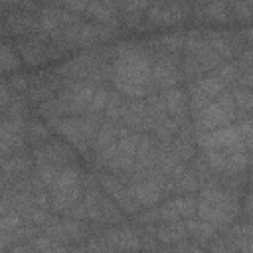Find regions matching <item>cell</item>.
<instances>
[{
    "label": "cell",
    "instance_id": "cell-1",
    "mask_svg": "<svg viewBox=\"0 0 253 253\" xmlns=\"http://www.w3.org/2000/svg\"><path fill=\"white\" fill-rule=\"evenodd\" d=\"M152 51L142 42H119L111 67L115 91L126 99H144L152 91Z\"/></svg>",
    "mask_w": 253,
    "mask_h": 253
},
{
    "label": "cell",
    "instance_id": "cell-2",
    "mask_svg": "<svg viewBox=\"0 0 253 253\" xmlns=\"http://www.w3.org/2000/svg\"><path fill=\"white\" fill-rule=\"evenodd\" d=\"M196 200V217L210 223L215 231H223L225 227L235 223L241 211L239 196L219 182L202 184Z\"/></svg>",
    "mask_w": 253,
    "mask_h": 253
},
{
    "label": "cell",
    "instance_id": "cell-3",
    "mask_svg": "<svg viewBox=\"0 0 253 253\" xmlns=\"http://www.w3.org/2000/svg\"><path fill=\"white\" fill-rule=\"evenodd\" d=\"M180 67L182 75L188 81H194L206 73L215 71L223 61L213 53L210 47L204 30L194 28L188 34H184V47H182V57H180Z\"/></svg>",
    "mask_w": 253,
    "mask_h": 253
},
{
    "label": "cell",
    "instance_id": "cell-4",
    "mask_svg": "<svg viewBox=\"0 0 253 253\" xmlns=\"http://www.w3.org/2000/svg\"><path fill=\"white\" fill-rule=\"evenodd\" d=\"M251 132H253V121L249 117L210 132H196L194 140L196 146L202 150H219V148H235V146L251 148Z\"/></svg>",
    "mask_w": 253,
    "mask_h": 253
},
{
    "label": "cell",
    "instance_id": "cell-5",
    "mask_svg": "<svg viewBox=\"0 0 253 253\" xmlns=\"http://www.w3.org/2000/svg\"><path fill=\"white\" fill-rule=\"evenodd\" d=\"M16 47H18L20 57L30 67H38L51 59H59L67 51L61 43H57L55 40H51L47 34H42V32H34V34L18 38Z\"/></svg>",
    "mask_w": 253,
    "mask_h": 253
},
{
    "label": "cell",
    "instance_id": "cell-6",
    "mask_svg": "<svg viewBox=\"0 0 253 253\" xmlns=\"http://www.w3.org/2000/svg\"><path fill=\"white\" fill-rule=\"evenodd\" d=\"M192 126L194 132H210L221 126H227L231 123L237 121V111L233 105V99L229 95V91H225L223 95H219L217 99L210 101L198 115L192 117Z\"/></svg>",
    "mask_w": 253,
    "mask_h": 253
},
{
    "label": "cell",
    "instance_id": "cell-7",
    "mask_svg": "<svg viewBox=\"0 0 253 253\" xmlns=\"http://www.w3.org/2000/svg\"><path fill=\"white\" fill-rule=\"evenodd\" d=\"M180 55L172 53H152V91H166L172 87H180L184 79L180 67Z\"/></svg>",
    "mask_w": 253,
    "mask_h": 253
},
{
    "label": "cell",
    "instance_id": "cell-8",
    "mask_svg": "<svg viewBox=\"0 0 253 253\" xmlns=\"http://www.w3.org/2000/svg\"><path fill=\"white\" fill-rule=\"evenodd\" d=\"M190 14H192V4L188 2H158L148 6L144 18L150 28H168L184 22Z\"/></svg>",
    "mask_w": 253,
    "mask_h": 253
},
{
    "label": "cell",
    "instance_id": "cell-9",
    "mask_svg": "<svg viewBox=\"0 0 253 253\" xmlns=\"http://www.w3.org/2000/svg\"><path fill=\"white\" fill-rule=\"evenodd\" d=\"M99 184H101V188L105 190V194L119 206V210H121L123 213L136 215V213L142 210V208L134 202V198L130 196L128 186H126L119 176L103 172V174H99Z\"/></svg>",
    "mask_w": 253,
    "mask_h": 253
},
{
    "label": "cell",
    "instance_id": "cell-10",
    "mask_svg": "<svg viewBox=\"0 0 253 253\" xmlns=\"http://www.w3.org/2000/svg\"><path fill=\"white\" fill-rule=\"evenodd\" d=\"M26 119H2L0 121V152L12 156L26 150Z\"/></svg>",
    "mask_w": 253,
    "mask_h": 253
},
{
    "label": "cell",
    "instance_id": "cell-11",
    "mask_svg": "<svg viewBox=\"0 0 253 253\" xmlns=\"http://www.w3.org/2000/svg\"><path fill=\"white\" fill-rule=\"evenodd\" d=\"M32 158H34V166L36 164H49V166H71L75 164V152L71 150V146L59 142V140H47L42 146H36L32 150Z\"/></svg>",
    "mask_w": 253,
    "mask_h": 253
},
{
    "label": "cell",
    "instance_id": "cell-12",
    "mask_svg": "<svg viewBox=\"0 0 253 253\" xmlns=\"http://www.w3.org/2000/svg\"><path fill=\"white\" fill-rule=\"evenodd\" d=\"M103 241L109 253H134L140 251V235L134 227H109L103 231Z\"/></svg>",
    "mask_w": 253,
    "mask_h": 253
},
{
    "label": "cell",
    "instance_id": "cell-13",
    "mask_svg": "<svg viewBox=\"0 0 253 253\" xmlns=\"http://www.w3.org/2000/svg\"><path fill=\"white\" fill-rule=\"evenodd\" d=\"M61 81L55 77L53 71H40L36 75L30 77V87H28V99L32 103H43L47 99H51L53 95L59 93L61 89Z\"/></svg>",
    "mask_w": 253,
    "mask_h": 253
},
{
    "label": "cell",
    "instance_id": "cell-14",
    "mask_svg": "<svg viewBox=\"0 0 253 253\" xmlns=\"http://www.w3.org/2000/svg\"><path fill=\"white\" fill-rule=\"evenodd\" d=\"M196 204L198 200L192 194L174 196L172 200H166L162 206H158L160 221H178V219L196 217Z\"/></svg>",
    "mask_w": 253,
    "mask_h": 253
},
{
    "label": "cell",
    "instance_id": "cell-15",
    "mask_svg": "<svg viewBox=\"0 0 253 253\" xmlns=\"http://www.w3.org/2000/svg\"><path fill=\"white\" fill-rule=\"evenodd\" d=\"M162 95V101H164V107H166V115L172 117L178 126L190 123L188 121V95L182 87H172V89H166V91H160Z\"/></svg>",
    "mask_w": 253,
    "mask_h": 253
},
{
    "label": "cell",
    "instance_id": "cell-16",
    "mask_svg": "<svg viewBox=\"0 0 253 253\" xmlns=\"http://www.w3.org/2000/svg\"><path fill=\"white\" fill-rule=\"evenodd\" d=\"M188 89H190V95H198V97H204L208 101H213L227 91V85L223 81H219L213 73H206V75L190 81Z\"/></svg>",
    "mask_w": 253,
    "mask_h": 253
},
{
    "label": "cell",
    "instance_id": "cell-17",
    "mask_svg": "<svg viewBox=\"0 0 253 253\" xmlns=\"http://www.w3.org/2000/svg\"><path fill=\"white\" fill-rule=\"evenodd\" d=\"M192 14L196 16V20H211V22H219V24H227L231 22V10L227 2H211V4H194L192 6Z\"/></svg>",
    "mask_w": 253,
    "mask_h": 253
},
{
    "label": "cell",
    "instance_id": "cell-18",
    "mask_svg": "<svg viewBox=\"0 0 253 253\" xmlns=\"http://www.w3.org/2000/svg\"><path fill=\"white\" fill-rule=\"evenodd\" d=\"M154 235H156V241L162 243V245H166V247H172V245L188 239V231H186L184 219L158 223L156 229H154Z\"/></svg>",
    "mask_w": 253,
    "mask_h": 253
},
{
    "label": "cell",
    "instance_id": "cell-19",
    "mask_svg": "<svg viewBox=\"0 0 253 253\" xmlns=\"http://www.w3.org/2000/svg\"><path fill=\"white\" fill-rule=\"evenodd\" d=\"M152 53H172L180 55L184 47V34L182 32H172V34H162L156 38H150L146 42Z\"/></svg>",
    "mask_w": 253,
    "mask_h": 253
},
{
    "label": "cell",
    "instance_id": "cell-20",
    "mask_svg": "<svg viewBox=\"0 0 253 253\" xmlns=\"http://www.w3.org/2000/svg\"><path fill=\"white\" fill-rule=\"evenodd\" d=\"M148 6H150L148 2H119L117 4L119 22H123L128 28H140Z\"/></svg>",
    "mask_w": 253,
    "mask_h": 253
},
{
    "label": "cell",
    "instance_id": "cell-21",
    "mask_svg": "<svg viewBox=\"0 0 253 253\" xmlns=\"http://www.w3.org/2000/svg\"><path fill=\"white\" fill-rule=\"evenodd\" d=\"M184 223H186V231H188V239L190 241H194L196 245H208L215 235H217V231L210 225V223H206V221H202V219H198V217H190V219H184Z\"/></svg>",
    "mask_w": 253,
    "mask_h": 253
},
{
    "label": "cell",
    "instance_id": "cell-22",
    "mask_svg": "<svg viewBox=\"0 0 253 253\" xmlns=\"http://www.w3.org/2000/svg\"><path fill=\"white\" fill-rule=\"evenodd\" d=\"M34 166V158L32 154H26V152H18V154H12V156H6L0 172L2 174H8V176H14V178H20V176H26L30 174Z\"/></svg>",
    "mask_w": 253,
    "mask_h": 253
},
{
    "label": "cell",
    "instance_id": "cell-23",
    "mask_svg": "<svg viewBox=\"0 0 253 253\" xmlns=\"http://www.w3.org/2000/svg\"><path fill=\"white\" fill-rule=\"evenodd\" d=\"M227 91H229V95L233 99V105H235V111H237V121L239 119H249L251 117V111H253V95H251V89L231 85Z\"/></svg>",
    "mask_w": 253,
    "mask_h": 253
},
{
    "label": "cell",
    "instance_id": "cell-24",
    "mask_svg": "<svg viewBox=\"0 0 253 253\" xmlns=\"http://www.w3.org/2000/svg\"><path fill=\"white\" fill-rule=\"evenodd\" d=\"M49 134H51V126L40 119H32L26 123V140L32 142V146H42L49 140Z\"/></svg>",
    "mask_w": 253,
    "mask_h": 253
},
{
    "label": "cell",
    "instance_id": "cell-25",
    "mask_svg": "<svg viewBox=\"0 0 253 253\" xmlns=\"http://www.w3.org/2000/svg\"><path fill=\"white\" fill-rule=\"evenodd\" d=\"M208 253H239L237 251V243H235V235L231 231V225L225 227L223 231H219V235H215L210 243H208Z\"/></svg>",
    "mask_w": 253,
    "mask_h": 253
},
{
    "label": "cell",
    "instance_id": "cell-26",
    "mask_svg": "<svg viewBox=\"0 0 253 253\" xmlns=\"http://www.w3.org/2000/svg\"><path fill=\"white\" fill-rule=\"evenodd\" d=\"M61 225H63V233H65L67 243H81L91 233V225L87 221H79V219H69L67 217V219H61Z\"/></svg>",
    "mask_w": 253,
    "mask_h": 253
},
{
    "label": "cell",
    "instance_id": "cell-27",
    "mask_svg": "<svg viewBox=\"0 0 253 253\" xmlns=\"http://www.w3.org/2000/svg\"><path fill=\"white\" fill-rule=\"evenodd\" d=\"M99 210H101V223H121L123 221V215L125 213L105 194H101V198H99Z\"/></svg>",
    "mask_w": 253,
    "mask_h": 253
},
{
    "label": "cell",
    "instance_id": "cell-28",
    "mask_svg": "<svg viewBox=\"0 0 253 253\" xmlns=\"http://www.w3.org/2000/svg\"><path fill=\"white\" fill-rule=\"evenodd\" d=\"M231 231L235 235L237 251L239 253H251V223L249 219H243L241 223H231Z\"/></svg>",
    "mask_w": 253,
    "mask_h": 253
},
{
    "label": "cell",
    "instance_id": "cell-29",
    "mask_svg": "<svg viewBox=\"0 0 253 253\" xmlns=\"http://www.w3.org/2000/svg\"><path fill=\"white\" fill-rule=\"evenodd\" d=\"M20 67V59L16 55V51L10 47V43L0 42V73L8 71V73H16Z\"/></svg>",
    "mask_w": 253,
    "mask_h": 253
},
{
    "label": "cell",
    "instance_id": "cell-30",
    "mask_svg": "<svg viewBox=\"0 0 253 253\" xmlns=\"http://www.w3.org/2000/svg\"><path fill=\"white\" fill-rule=\"evenodd\" d=\"M109 95H111V89H109L107 85L97 87L95 93H93V99H91V103H89V107H87L85 113L103 115V113H105V107H107V103H109Z\"/></svg>",
    "mask_w": 253,
    "mask_h": 253
},
{
    "label": "cell",
    "instance_id": "cell-31",
    "mask_svg": "<svg viewBox=\"0 0 253 253\" xmlns=\"http://www.w3.org/2000/svg\"><path fill=\"white\" fill-rule=\"evenodd\" d=\"M219 81H223L225 85H227V89L235 83V79H237V75H239V69H237V65H235V61H225V63H221L215 71H211Z\"/></svg>",
    "mask_w": 253,
    "mask_h": 253
},
{
    "label": "cell",
    "instance_id": "cell-32",
    "mask_svg": "<svg viewBox=\"0 0 253 253\" xmlns=\"http://www.w3.org/2000/svg\"><path fill=\"white\" fill-rule=\"evenodd\" d=\"M8 87L12 93L16 95H22V93H28V87H30V75L22 73V71H16L10 79H8Z\"/></svg>",
    "mask_w": 253,
    "mask_h": 253
},
{
    "label": "cell",
    "instance_id": "cell-33",
    "mask_svg": "<svg viewBox=\"0 0 253 253\" xmlns=\"http://www.w3.org/2000/svg\"><path fill=\"white\" fill-rule=\"evenodd\" d=\"M229 10H231V18L233 20L247 22L251 18V14H253V2H231Z\"/></svg>",
    "mask_w": 253,
    "mask_h": 253
},
{
    "label": "cell",
    "instance_id": "cell-34",
    "mask_svg": "<svg viewBox=\"0 0 253 253\" xmlns=\"http://www.w3.org/2000/svg\"><path fill=\"white\" fill-rule=\"evenodd\" d=\"M22 225H26V223H24V219H22V215L18 211H8V213H4L0 217V231H8L10 233V231H16Z\"/></svg>",
    "mask_w": 253,
    "mask_h": 253
},
{
    "label": "cell",
    "instance_id": "cell-35",
    "mask_svg": "<svg viewBox=\"0 0 253 253\" xmlns=\"http://www.w3.org/2000/svg\"><path fill=\"white\" fill-rule=\"evenodd\" d=\"M136 221L138 225H156L160 221V215H158V206H148V208H142L138 213H136Z\"/></svg>",
    "mask_w": 253,
    "mask_h": 253
},
{
    "label": "cell",
    "instance_id": "cell-36",
    "mask_svg": "<svg viewBox=\"0 0 253 253\" xmlns=\"http://www.w3.org/2000/svg\"><path fill=\"white\" fill-rule=\"evenodd\" d=\"M65 215L69 217V219H79V221H85L87 219V210H85V204H83V198L79 200V202H75L67 211H65Z\"/></svg>",
    "mask_w": 253,
    "mask_h": 253
},
{
    "label": "cell",
    "instance_id": "cell-37",
    "mask_svg": "<svg viewBox=\"0 0 253 253\" xmlns=\"http://www.w3.org/2000/svg\"><path fill=\"white\" fill-rule=\"evenodd\" d=\"M10 99H12V91H10L8 83H2V81H0V113L6 111Z\"/></svg>",
    "mask_w": 253,
    "mask_h": 253
},
{
    "label": "cell",
    "instance_id": "cell-38",
    "mask_svg": "<svg viewBox=\"0 0 253 253\" xmlns=\"http://www.w3.org/2000/svg\"><path fill=\"white\" fill-rule=\"evenodd\" d=\"M186 253H208V251H206V247H202V245H196L194 241H190V243H188V249H186Z\"/></svg>",
    "mask_w": 253,
    "mask_h": 253
},
{
    "label": "cell",
    "instance_id": "cell-39",
    "mask_svg": "<svg viewBox=\"0 0 253 253\" xmlns=\"http://www.w3.org/2000/svg\"><path fill=\"white\" fill-rule=\"evenodd\" d=\"M243 210H245V219H249V215H251V194H249V192L245 194V204H243Z\"/></svg>",
    "mask_w": 253,
    "mask_h": 253
},
{
    "label": "cell",
    "instance_id": "cell-40",
    "mask_svg": "<svg viewBox=\"0 0 253 253\" xmlns=\"http://www.w3.org/2000/svg\"><path fill=\"white\" fill-rule=\"evenodd\" d=\"M8 211H12V210H10V204H8L4 198H0V217H2L4 213H8Z\"/></svg>",
    "mask_w": 253,
    "mask_h": 253
},
{
    "label": "cell",
    "instance_id": "cell-41",
    "mask_svg": "<svg viewBox=\"0 0 253 253\" xmlns=\"http://www.w3.org/2000/svg\"><path fill=\"white\" fill-rule=\"evenodd\" d=\"M67 253H87V251H85V245H75V247H69Z\"/></svg>",
    "mask_w": 253,
    "mask_h": 253
},
{
    "label": "cell",
    "instance_id": "cell-42",
    "mask_svg": "<svg viewBox=\"0 0 253 253\" xmlns=\"http://www.w3.org/2000/svg\"><path fill=\"white\" fill-rule=\"evenodd\" d=\"M0 34H2V20H0Z\"/></svg>",
    "mask_w": 253,
    "mask_h": 253
}]
</instances>
